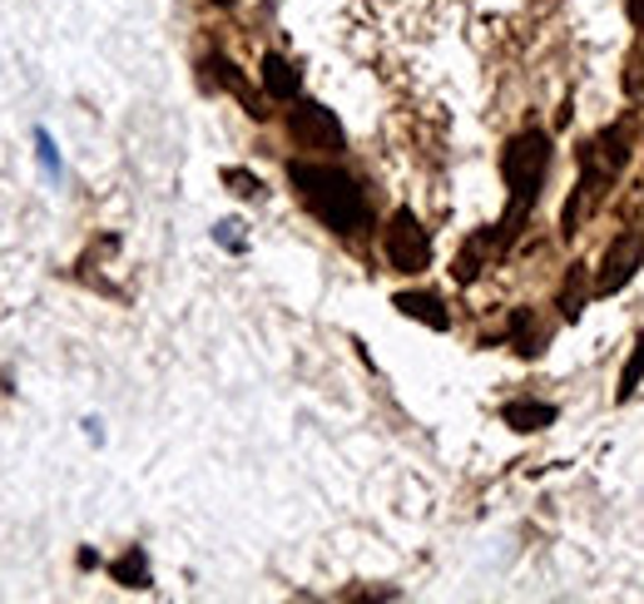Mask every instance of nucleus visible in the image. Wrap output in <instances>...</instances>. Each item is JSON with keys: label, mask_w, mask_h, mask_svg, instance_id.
Here are the masks:
<instances>
[{"label": "nucleus", "mask_w": 644, "mask_h": 604, "mask_svg": "<svg viewBox=\"0 0 644 604\" xmlns=\"http://www.w3.org/2000/svg\"><path fill=\"white\" fill-rule=\"evenodd\" d=\"M288 179L298 189V198L333 228V233H362L372 224V208H367V194L353 173L333 169V164H288Z\"/></svg>", "instance_id": "f257e3e1"}, {"label": "nucleus", "mask_w": 644, "mask_h": 604, "mask_svg": "<svg viewBox=\"0 0 644 604\" xmlns=\"http://www.w3.org/2000/svg\"><path fill=\"white\" fill-rule=\"evenodd\" d=\"M546 169H550V140L540 130L515 134V140L505 144L501 179H505V189H511V208H505V218L491 228V233H486V238H491V249H505V243L521 233V224L530 218V208H536V198H540Z\"/></svg>", "instance_id": "f03ea898"}, {"label": "nucleus", "mask_w": 644, "mask_h": 604, "mask_svg": "<svg viewBox=\"0 0 644 604\" xmlns=\"http://www.w3.org/2000/svg\"><path fill=\"white\" fill-rule=\"evenodd\" d=\"M382 249H386V263L397 273H421L431 263V238H427V228L417 224L412 208H397V214H392V224H386V233H382Z\"/></svg>", "instance_id": "7ed1b4c3"}, {"label": "nucleus", "mask_w": 644, "mask_h": 604, "mask_svg": "<svg viewBox=\"0 0 644 604\" xmlns=\"http://www.w3.org/2000/svg\"><path fill=\"white\" fill-rule=\"evenodd\" d=\"M288 134L302 149H318V154L343 149V124H337V114L327 105H318V99H298V105H293Z\"/></svg>", "instance_id": "20e7f679"}, {"label": "nucleus", "mask_w": 644, "mask_h": 604, "mask_svg": "<svg viewBox=\"0 0 644 604\" xmlns=\"http://www.w3.org/2000/svg\"><path fill=\"white\" fill-rule=\"evenodd\" d=\"M640 263H644V238H640V233H620V238L610 243V253H605L600 273H595V292H600V298L620 292L624 282L640 273Z\"/></svg>", "instance_id": "39448f33"}, {"label": "nucleus", "mask_w": 644, "mask_h": 604, "mask_svg": "<svg viewBox=\"0 0 644 604\" xmlns=\"http://www.w3.org/2000/svg\"><path fill=\"white\" fill-rule=\"evenodd\" d=\"M402 317H417V323H427L431 333H446L451 327V313L441 307L437 292H397V302H392Z\"/></svg>", "instance_id": "423d86ee"}, {"label": "nucleus", "mask_w": 644, "mask_h": 604, "mask_svg": "<svg viewBox=\"0 0 644 604\" xmlns=\"http://www.w3.org/2000/svg\"><path fill=\"white\" fill-rule=\"evenodd\" d=\"M258 80H263V95L269 99H298V89H302V75L283 60V55H263Z\"/></svg>", "instance_id": "0eeeda50"}, {"label": "nucleus", "mask_w": 644, "mask_h": 604, "mask_svg": "<svg viewBox=\"0 0 644 604\" xmlns=\"http://www.w3.org/2000/svg\"><path fill=\"white\" fill-rule=\"evenodd\" d=\"M501 421L511 426V432H546L550 421H556V407H550V401H530V397H521V401H505Z\"/></svg>", "instance_id": "6e6552de"}, {"label": "nucleus", "mask_w": 644, "mask_h": 604, "mask_svg": "<svg viewBox=\"0 0 644 604\" xmlns=\"http://www.w3.org/2000/svg\"><path fill=\"white\" fill-rule=\"evenodd\" d=\"M109 575H115L124 590H150L154 584V575H150V560H144V551L140 545H129L124 555H119L115 565H109Z\"/></svg>", "instance_id": "1a4fd4ad"}, {"label": "nucleus", "mask_w": 644, "mask_h": 604, "mask_svg": "<svg viewBox=\"0 0 644 604\" xmlns=\"http://www.w3.org/2000/svg\"><path fill=\"white\" fill-rule=\"evenodd\" d=\"M585 263H570V273H565V288H560V317L565 323H575L580 313H585Z\"/></svg>", "instance_id": "9d476101"}, {"label": "nucleus", "mask_w": 644, "mask_h": 604, "mask_svg": "<svg viewBox=\"0 0 644 604\" xmlns=\"http://www.w3.org/2000/svg\"><path fill=\"white\" fill-rule=\"evenodd\" d=\"M511 337L521 342V352H526V357H536L540 342H546V333H536V317H530L526 307H515V313H511Z\"/></svg>", "instance_id": "9b49d317"}, {"label": "nucleus", "mask_w": 644, "mask_h": 604, "mask_svg": "<svg viewBox=\"0 0 644 604\" xmlns=\"http://www.w3.org/2000/svg\"><path fill=\"white\" fill-rule=\"evenodd\" d=\"M640 382H644V337H640V342H634L630 362H624V372H620V387H615V401H630Z\"/></svg>", "instance_id": "f8f14e48"}, {"label": "nucleus", "mask_w": 644, "mask_h": 604, "mask_svg": "<svg viewBox=\"0 0 644 604\" xmlns=\"http://www.w3.org/2000/svg\"><path fill=\"white\" fill-rule=\"evenodd\" d=\"M208 70H218V80H224V85L234 89L238 99H243V105H248V114H263V109H258V99H253V89L243 85V75H238V70L228 65V60H208Z\"/></svg>", "instance_id": "ddd939ff"}, {"label": "nucleus", "mask_w": 644, "mask_h": 604, "mask_svg": "<svg viewBox=\"0 0 644 604\" xmlns=\"http://www.w3.org/2000/svg\"><path fill=\"white\" fill-rule=\"evenodd\" d=\"M35 149H40V169H45V179H60V149H55L50 130H35Z\"/></svg>", "instance_id": "4468645a"}, {"label": "nucleus", "mask_w": 644, "mask_h": 604, "mask_svg": "<svg viewBox=\"0 0 644 604\" xmlns=\"http://www.w3.org/2000/svg\"><path fill=\"white\" fill-rule=\"evenodd\" d=\"M224 184L234 189L238 198H258V194H263V184H258V173H248V169H224Z\"/></svg>", "instance_id": "2eb2a0df"}, {"label": "nucleus", "mask_w": 644, "mask_h": 604, "mask_svg": "<svg viewBox=\"0 0 644 604\" xmlns=\"http://www.w3.org/2000/svg\"><path fill=\"white\" fill-rule=\"evenodd\" d=\"M214 238H218V243H224V249H243V238H238V224H234V218H224V224H218L214 228Z\"/></svg>", "instance_id": "dca6fc26"}, {"label": "nucleus", "mask_w": 644, "mask_h": 604, "mask_svg": "<svg viewBox=\"0 0 644 604\" xmlns=\"http://www.w3.org/2000/svg\"><path fill=\"white\" fill-rule=\"evenodd\" d=\"M624 15H630L634 31H644V0H624Z\"/></svg>", "instance_id": "f3484780"}, {"label": "nucleus", "mask_w": 644, "mask_h": 604, "mask_svg": "<svg viewBox=\"0 0 644 604\" xmlns=\"http://www.w3.org/2000/svg\"><path fill=\"white\" fill-rule=\"evenodd\" d=\"M208 5H234V0H208Z\"/></svg>", "instance_id": "a211bd4d"}]
</instances>
